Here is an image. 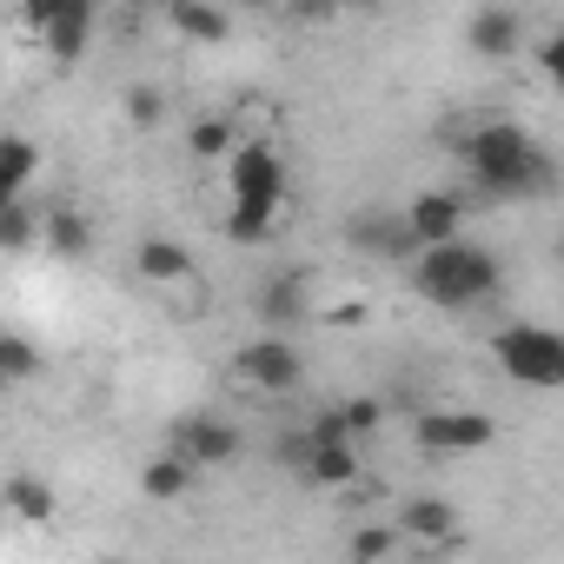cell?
<instances>
[{
    "label": "cell",
    "instance_id": "cell-7",
    "mask_svg": "<svg viewBox=\"0 0 564 564\" xmlns=\"http://www.w3.org/2000/svg\"><path fill=\"white\" fill-rule=\"evenodd\" d=\"M173 452L193 458L199 471H226V465L246 452V438H239V425H226V419H213V412H193V419L173 425Z\"/></svg>",
    "mask_w": 564,
    "mask_h": 564
},
{
    "label": "cell",
    "instance_id": "cell-5",
    "mask_svg": "<svg viewBox=\"0 0 564 564\" xmlns=\"http://www.w3.org/2000/svg\"><path fill=\"white\" fill-rule=\"evenodd\" d=\"M232 372H239L252 392L286 399V392H300V386H306V352H300L286 333H265V339H246V346H239Z\"/></svg>",
    "mask_w": 564,
    "mask_h": 564
},
{
    "label": "cell",
    "instance_id": "cell-6",
    "mask_svg": "<svg viewBox=\"0 0 564 564\" xmlns=\"http://www.w3.org/2000/svg\"><path fill=\"white\" fill-rule=\"evenodd\" d=\"M491 438L498 432L485 412H419V452H432V458H471Z\"/></svg>",
    "mask_w": 564,
    "mask_h": 564
},
{
    "label": "cell",
    "instance_id": "cell-28",
    "mask_svg": "<svg viewBox=\"0 0 564 564\" xmlns=\"http://www.w3.org/2000/svg\"><path fill=\"white\" fill-rule=\"evenodd\" d=\"M67 8H80V0H21V14H28V28H34V34H41L54 14H67Z\"/></svg>",
    "mask_w": 564,
    "mask_h": 564
},
{
    "label": "cell",
    "instance_id": "cell-29",
    "mask_svg": "<svg viewBox=\"0 0 564 564\" xmlns=\"http://www.w3.org/2000/svg\"><path fill=\"white\" fill-rule=\"evenodd\" d=\"M538 67H544V80H557V74H564V34H544V47H538Z\"/></svg>",
    "mask_w": 564,
    "mask_h": 564
},
{
    "label": "cell",
    "instance_id": "cell-3",
    "mask_svg": "<svg viewBox=\"0 0 564 564\" xmlns=\"http://www.w3.org/2000/svg\"><path fill=\"white\" fill-rule=\"evenodd\" d=\"M232 213H226V239L252 246L272 232V213L286 199V160H279L265 140H239L232 153Z\"/></svg>",
    "mask_w": 564,
    "mask_h": 564
},
{
    "label": "cell",
    "instance_id": "cell-4",
    "mask_svg": "<svg viewBox=\"0 0 564 564\" xmlns=\"http://www.w3.org/2000/svg\"><path fill=\"white\" fill-rule=\"evenodd\" d=\"M491 352H498V372L531 386V392H557L564 386V339L551 326H505L491 339Z\"/></svg>",
    "mask_w": 564,
    "mask_h": 564
},
{
    "label": "cell",
    "instance_id": "cell-23",
    "mask_svg": "<svg viewBox=\"0 0 564 564\" xmlns=\"http://www.w3.org/2000/svg\"><path fill=\"white\" fill-rule=\"evenodd\" d=\"M186 147H193V160H226V153L239 147V133H232V120H219V113H206V120H193V133H186Z\"/></svg>",
    "mask_w": 564,
    "mask_h": 564
},
{
    "label": "cell",
    "instance_id": "cell-10",
    "mask_svg": "<svg viewBox=\"0 0 564 564\" xmlns=\"http://www.w3.org/2000/svg\"><path fill=\"white\" fill-rule=\"evenodd\" d=\"M465 47H471L478 61H518V47H524V14H518V8H478L471 28H465Z\"/></svg>",
    "mask_w": 564,
    "mask_h": 564
},
{
    "label": "cell",
    "instance_id": "cell-1",
    "mask_svg": "<svg viewBox=\"0 0 564 564\" xmlns=\"http://www.w3.org/2000/svg\"><path fill=\"white\" fill-rule=\"evenodd\" d=\"M465 153V173L485 199H544L557 186V160L511 120H485L458 140Z\"/></svg>",
    "mask_w": 564,
    "mask_h": 564
},
{
    "label": "cell",
    "instance_id": "cell-17",
    "mask_svg": "<svg viewBox=\"0 0 564 564\" xmlns=\"http://www.w3.org/2000/svg\"><path fill=\"white\" fill-rule=\"evenodd\" d=\"M41 173V147L28 133H0V206H14Z\"/></svg>",
    "mask_w": 564,
    "mask_h": 564
},
{
    "label": "cell",
    "instance_id": "cell-30",
    "mask_svg": "<svg viewBox=\"0 0 564 564\" xmlns=\"http://www.w3.org/2000/svg\"><path fill=\"white\" fill-rule=\"evenodd\" d=\"M226 8H239V0H226Z\"/></svg>",
    "mask_w": 564,
    "mask_h": 564
},
{
    "label": "cell",
    "instance_id": "cell-9",
    "mask_svg": "<svg viewBox=\"0 0 564 564\" xmlns=\"http://www.w3.org/2000/svg\"><path fill=\"white\" fill-rule=\"evenodd\" d=\"M346 246L366 252V259H412V232H405V213H386V206H366L346 219Z\"/></svg>",
    "mask_w": 564,
    "mask_h": 564
},
{
    "label": "cell",
    "instance_id": "cell-25",
    "mask_svg": "<svg viewBox=\"0 0 564 564\" xmlns=\"http://www.w3.org/2000/svg\"><path fill=\"white\" fill-rule=\"evenodd\" d=\"M127 120H133L140 133H153V127L166 120V94H160V87H147V80H140V87H127Z\"/></svg>",
    "mask_w": 564,
    "mask_h": 564
},
{
    "label": "cell",
    "instance_id": "cell-13",
    "mask_svg": "<svg viewBox=\"0 0 564 564\" xmlns=\"http://www.w3.org/2000/svg\"><path fill=\"white\" fill-rule=\"evenodd\" d=\"M133 272L147 279V286H186V279H193V252H186L180 239L153 232V239L133 246Z\"/></svg>",
    "mask_w": 564,
    "mask_h": 564
},
{
    "label": "cell",
    "instance_id": "cell-26",
    "mask_svg": "<svg viewBox=\"0 0 564 564\" xmlns=\"http://www.w3.org/2000/svg\"><path fill=\"white\" fill-rule=\"evenodd\" d=\"M399 544H405V538H399V531H379V524H372V531H352V557H359V564H379V557H392Z\"/></svg>",
    "mask_w": 564,
    "mask_h": 564
},
{
    "label": "cell",
    "instance_id": "cell-14",
    "mask_svg": "<svg viewBox=\"0 0 564 564\" xmlns=\"http://www.w3.org/2000/svg\"><path fill=\"white\" fill-rule=\"evenodd\" d=\"M300 471L313 485H326V491H352L359 485V445L352 438H313V452H306Z\"/></svg>",
    "mask_w": 564,
    "mask_h": 564
},
{
    "label": "cell",
    "instance_id": "cell-12",
    "mask_svg": "<svg viewBox=\"0 0 564 564\" xmlns=\"http://www.w3.org/2000/svg\"><path fill=\"white\" fill-rule=\"evenodd\" d=\"M399 538H412V544H452L458 538V505L452 498H405L399 505V524H392Z\"/></svg>",
    "mask_w": 564,
    "mask_h": 564
},
{
    "label": "cell",
    "instance_id": "cell-27",
    "mask_svg": "<svg viewBox=\"0 0 564 564\" xmlns=\"http://www.w3.org/2000/svg\"><path fill=\"white\" fill-rule=\"evenodd\" d=\"M306 452H313V425H300V432H279V438H272V458L286 465V471H300V465H306Z\"/></svg>",
    "mask_w": 564,
    "mask_h": 564
},
{
    "label": "cell",
    "instance_id": "cell-22",
    "mask_svg": "<svg viewBox=\"0 0 564 564\" xmlns=\"http://www.w3.org/2000/svg\"><path fill=\"white\" fill-rule=\"evenodd\" d=\"M41 246V206L21 193L14 206H0V252H34Z\"/></svg>",
    "mask_w": 564,
    "mask_h": 564
},
{
    "label": "cell",
    "instance_id": "cell-2",
    "mask_svg": "<svg viewBox=\"0 0 564 564\" xmlns=\"http://www.w3.org/2000/svg\"><path fill=\"white\" fill-rule=\"evenodd\" d=\"M412 286H419L438 313H478V306L498 300L505 265H498L485 246H471V239L458 232V239H438V246H419V252H412Z\"/></svg>",
    "mask_w": 564,
    "mask_h": 564
},
{
    "label": "cell",
    "instance_id": "cell-19",
    "mask_svg": "<svg viewBox=\"0 0 564 564\" xmlns=\"http://www.w3.org/2000/svg\"><path fill=\"white\" fill-rule=\"evenodd\" d=\"M379 419H386L379 399H339V405H326V412L313 419V438H352V445H359Z\"/></svg>",
    "mask_w": 564,
    "mask_h": 564
},
{
    "label": "cell",
    "instance_id": "cell-18",
    "mask_svg": "<svg viewBox=\"0 0 564 564\" xmlns=\"http://www.w3.org/2000/svg\"><path fill=\"white\" fill-rule=\"evenodd\" d=\"M166 21H173V34H186V41H206V47L232 34L226 0H173V8H166Z\"/></svg>",
    "mask_w": 564,
    "mask_h": 564
},
{
    "label": "cell",
    "instance_id": "cell-8",
    "mask_svg": "<svg viewBox=\"0 0 564 564\" xmlns=\"http://www.w3.org/2000/svg\"><path fill=\"white\" fill-rule=\"evenodd\" d=\"M465 219H471V199H465V193H452V186H432V193H419V199L405 206V232H412V246L458 239V232H465Z\"/></svg>",
    "mask_w": 564,
    "mask_h": 564
},
{
    "label": "cell",
    "instance_id": "cell-15",
    "mask_svg": "<svg viewBox=\"0 0 564 564\" xmlns=\"http://www.w3.org/2000/svg\"><path fill=\"white\" fill-rule=\"evenodd\" d=\"M193 485H199V465L180 458V452H160V458H147V471H140V491H147L153 505H180V498H193Z\"/></svg>",
    "mask_w": 564,
    "mask_h": 564
},
{
    "label": "cell",
    "instance_id": "cell-20",
    "mask_svg": "<svg viewBox=\"0 0 564 564\" xmlns=\"http://www.w3.org/2000/svg\"><path fill=\"white\" fill-rule=\"evenodd\" d=\"M41 246L61 252V259H80V252L94 246V219L74 213V206H47V213H41Z\"/></svg>",
    "mask_w": 564,
    "mask_h": 564
},
{
    "label": "cell",
    "instance_id": "cell-16",
    "mask_svg": "<svg viewBox=\"0 0 564 564\" xmlns=\"http://www.w3.org/2000/svg\"><path fill=\"white\" fill-rule=\"evenodd\" d=\"M41 41H47V54H54L61 67H74V61L94 47V0H80V8H67V14H54V21L41 28Z\"/></svg>",
    "mask_w": 564,
    "mask_h": 564
},
{
    "label": "cell",
    "instance_id": "cell-21",
    "mask_svg": "<svg viewBox=\"0 0 564 564\" xmlns=\"http://www.w3.org/2000/svg\"><path fill=\"white\" fill-rule=\"evenodd\" d=\"M0 505H8L21 524H47V518H54V485L34 478V471H14L8 485H0Z\"/></svg>",
    "mask_w": 564,
    "mask_h": 564
},
{
    "label": "cell",
    "instance_id": "cell-24",
    "mask_svg": "<svg viewBox=\"0 0 564 564\" xmlns=\"http://www.w3.org/2000/svg\"><path fill=\"white\" fill-rule=\"evenodd\" d=\"M34 372H41V352L21 333H0V379H34Z\"/></svg>",
    "mask_w": 564,
    "mask_h": 564
},
{
    "label": "cell",
    "instance_id": "cell-11",
    "mask_svg": "<svg viewBox=\"0 0 564 564\" xmlns=\"http://www.w3.org/2000/svg\"><path fill=\"white\" fill-rule=\"evenodd\" d=\"M306 313H313V286H306V272H272L265 286H259V319H265L272 333H293Z\"/></svg>",
    "mask_w": 564,
    "mask_h": 564
}]
</instances>
